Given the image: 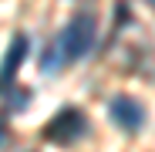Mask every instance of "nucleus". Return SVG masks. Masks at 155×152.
I'll use <instances>...</instances> for the list:
<instances>
[{
  "label": "nucleus",
  "instance_id": "f257e3e1",
  "mask_svg": "<svg viewBox=\"0 0 155 152\" xmlns=\"http://www.w3.org/2000/svg\"><path fill=\"white\" fill-rule=\"evenodd\" d=\"M94 34H98V24H94L91 14L71 17L64 27H61V34L54 37L51 51H44V58H41V74H58L64 64L81 61L88 51L94 47Z\"/></svg>",
  "mask_w": 155,
  "mask_h": 152
},
{
  "label": "nucleus",
  "instance_id": "f03ea898",
  "mask_svg": "<svg viewBox=\"0 0 155 152\" xmlns=\"http://www.w3.org/2000/svg\"><path fill=\"white\" fill-rule=\"evenodd\" d=\"M88 132V118H84V112L81 108H61L54 118H51L47 125H44V139L47 142H54V145H71V142H78Z\"/></svg>",
  "mask_w": 155,
  "mask_h": 152
},
{
  "label": "nucleus",
  "instance_id": "7ed1b4c3",
  "mask_svg": "<svg viewBox=\"0 0 155 152\" xmlns=\"http://www.w3.org/2000/svg\"><path fill=\"white\" fill-rule=\"evenodd\" d=\"M108 115H111V122L118 125V129L128 132V135H135L142 125H145V108H142V101L128 98V95H115V98H111Z\"/></svg>",
  "mask_w": 155,
  "mask_h": 152
},
{
  "label": "nucleus",
  "instance_id": "20e7f679",
  "mask_svg": "<svg viewBox=\"0 0 155 152\" xmlns=\"http://www.w3.org/2000/svg\"><path fill=\"white\" fill-rule=\"evenodd\" d=\"M27 51H31V41H27V34H14V37H10V47H7L4 61H0V88H7V85L14 81V74H17V68L24 64Z\"/></svg>",
  "mask_w": 155,
  "mask_h": 152
},
{
  "label": "nucleus",
  "instance_id": "39448f33",
  "mask_svg": "<svg viewBox=\"0 0 155 152\" xmlns=\"http://www.w3.org/2000/svg\"><path fill=\"white\" fill-rule=\"evenodd\" d=\"M7 139V129H4V122H0V142H4Z\"/></svg>",
  "mask_w": 155,
  "mask_h": 152
}]
</instances>
